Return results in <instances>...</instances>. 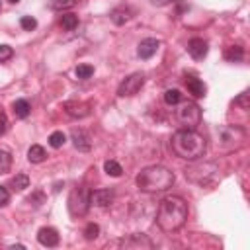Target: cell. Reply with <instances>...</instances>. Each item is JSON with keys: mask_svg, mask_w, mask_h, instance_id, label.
Instances as JSON below:
<instances>
[{"mask_svg": "<svg viewBox=\"0 0 250 250\" xmlns=\"http://www.w3.org/2000/svg\"><path fill=\"white\" fill-rule=\"evenodd\" d=\"M225 59H227L229 62H240V61L244 59V51H242V47H238V45L229 47V49L225 51Z\"/></svg>", "mask_w": 250, "mask_h": 250, "instance_id": "obj_18", "label": "cell"}, {"mask_svg": "<svg viewBox=\"0 0 250 250\" xmlns=\"http://www.w3.org/2000/svg\"><path fill=\"white\" fill-rule=\"evenodd\" d=\"M37 240H39V244H43L47 248H53V246L59 244V232L53 227H43L37 232Z\"/></svg>", "mask_w": 250, "mask_h": 250, "instance_id": "obj_13", "label": "cell"}, {"mask_svg": "<svg viewBox=\"0 0 250 250\" xmlns=\"http://www.w3.org/2000/svg\"><path fill=\"white\" fill-rule=\"evenodd\" d=\"M195 162V160H193ZM217 164L215 162H195L186 168V178L199 186H209L217 180Z\"/></svg>", "mask_w": 250, "mask_h": 250, "instance_id": "obj_5", "label": "cell"}, {"mask_svg": "<svg viewBox=\"0 0 250 250\" xmlns=\"http://www.w3.org/2000/svg\"><path fill=\"white\" fill-rule=\"evenodd\" d=\"M207 51H209V45H207L205 39H201V37L189 39V43H188V53H189L195 61L205 59V57H207Z\"/></svg>", "mask_w": 250, "mask_h": 250, "instance_id": "obj_9", "label": "cell"}, {"mask_svg": "<svg viewBox=\"0 0 250 250\" xmlns=\"http://www.w3.org/2000/svg\"><path fill=\"white\" fill-rule=\"evenodd\" d=\"M170 146H172V152L178 156V158H184V160H199L201 156H205V150H207V141L203 139V135L189 131V129H180L178 133L172 135V141H170Z\"/></svg>", "mask_w": 250, "mask_h": 250, "instance_id": "obj_2", "label": "cell"}, {"mask_svg": "<svg viewBox=\"0 0 250 250\" xmlns=\"http://www.w3.org/2000/svg\"><path fill=\"white\" fill-rule=\"evenodd\" d=\"M164 102H166L168 105L180 104V102H182V92H180V90H166V92H164Z\"/></svg>", "mask_w": 250, "mask_h": 250, "instance_id": "obj_26", "label": "cell"}, {"mask_svg": "<svg viewBox=\"0 0 250 250\" xmlns=\"http://www.w3.org/2000/svg\"><path fill=\"white\" fill-rule=\"evenodd\" d=\"M8 201H10V191L4 186H0V207L8 205Z\"/></svg>", "mask_w": 250, "mask_h": 250, "instance_id": "obj_31", "label": "cell"}, {"mask_svg": "<svg viewBox=\"0 0 250 250\" xmlns=\"http://www.w3.org/2000/svg\"><path fill=\"white\" fill-rule=\"evenodd\" d=\"M64 143H66V135H64L62 131H53V133L49 135V145H51L53 148H61Z\"/></svg>", "mask_w": 250, "mask_h": 250, "instance_id": "obj_23", "label": "cell"}, {"mask_svg": "<svg viewBox=\"0 0 250 250\" xmlns=\"http://www.w3.org/2000/svg\"><path fill=\"white\" fill-rule=\"evenodd\" d=\"M158 47H160V41H158V39H154V37H146V39H143V41L139 43V47H137V55H139L141 59H150V57L158 51Z\"/></svg>", "mask_w": 250, "mask_h": 250, "instance_id": "obj_11", "label": "cell"}, {"mask_svg": "<svg viewBox=\"0 0 250 250\" xmlns=\"http://www.w3.org/2000/svg\"><path fill=\"white\" fill-rule=\"evenodd\" d=\"M186 88H188V92L193 96V98H203L205 96V92H207V88H205V84L199 80V78H195V76H186Z\"/></svg>", "mask_w": 250, "mask_h": 250, "instance_id": "obj_15", "label": "cell"}, {"mask_svg": "<svg viewBox=\"0 0 250 250\" xmlns=\"http://www.w3.org/2000/svg\"><path fill=\"white\" fill-rule=\"evenodd\" d=\"M12 55H14V49L10 45H0V62L12 59Z\"/></svg>", "mask_w": 250, "mask_h": 250, "instance_id": "obj_30", "label": "cell"}, {"mask_svg": "<svg viewBox=\"0 0 250 250\" xmlns=\"http://www.w3.org/2000/svg\"><path fill=\"white\" fill-rule=\"evenodd\" d=\"M20 25H21V29L31 31V29H35V27H37V20H35V18H31V16H23V18L20 20Z\"/></svg>", "mask_w": 250, "mask_h": 250, "instance_id": "obj_29", "label": "cell"}, {"mask_svg": "<svg viewBox=\"0 0 250 250\" xmlns=\"http://www.w3.org/2000/svg\"><path fill=\"white\" fill-rule=\"evenodd\" d=\"M90 207V193L86 188H74L68 195V211L72 217H82L86 215Z\"/></svg>", "mask_w": 250, "mask_h": 250, "instance_id": "obj_6", "label": "cell"}, {"mask_svg": "<svg viewBox=\"0 0 250 250\" xmlns=\"http://www.w3.org/2000/svg\"><path fill=\"white\" fill-rule=\"evenodd\" d=\"M61 25H62V29H74L76 25H78V16L76 14H64L62 18H61Z\"/></svg>", "mask_w": 250, "mask_h": 250, "instance_id": "obj_24", "label": "cell"}, {"mask_svg": "<svg viewBox=\"0 0 250 250\" xmlns=\"http://www.w3.org/2000/svg\"><path fill=\"white\" fill-rule=\"evenodd\" d=\"M29 111H31V105H29L27 100H16L14 102V113H16V117L23 119V117L29 115Z\"/></svg>", "mask_w": 250, "mask_h": 250, "instance_id": "obj_19", "label": "cell"}, {"mask_svg": "<svg viewBox=\"0 0 250 250\" xmlns=\"http://www.w3.org/2000/svg\"><path fill=\"white\" fill-rule=\"evenodd\" d=\"M188 203L186 199L178 197V195H168L158 203V211H156V225L164 230V232H176L178 229L184 227L186 219H188Z\"/></svg>", "mask_w": 250, "mask_h": 250, "instance_id": "obj_1", "label": "cell"}, {"mask_svg": "<svg viewBox=\"0 0 250 250\" xmlns=\"http://www.w3.org/2000/svg\"><path fill=\"white\" fill-rule=\"evenodd\" d=\"M145 84V74L143 72H133L127 78H123V82L117 88V96L127 98V96H135Z\"/></svg>", "mask_w": 250, "mask_h": 250, "instance_id": "obj_7", "label": "cell"}, {"mask_svg": "<svg viewBox=\"0 0 250 250\" xmlns=\"http://www.w3.org/2000/svg\"><path fill=\"white\" fill-rule=\"evenodd\" d=\"M234 104H236V105H242V109H248V94H246V92L240 94V96L234 100Z\"/></svg>", "mask_w": 250, "mask_h": 250, "instance_id": "obj_32", "label": "cell"}, {"mask_svg": "<svg viewBox=\"0 0 250 250\" xmlns=\"http://www.w3.org/2000/svg\"><path fill=\"white\" fill-rule=\"evenodd\" d=\"M62 109L70 117H86L90 113V104H86V102H64Z\"/></svg>", "mask_w": 250, "mask_h": 250, "instance_id": "obj_12", "label": "cell"}, {"mask_svg": "<svg viewBox=\"0 0 250 250\" xmlns=\"http://www.w3.org/2000/svg\"><path fill=\"white\" fill-rule=\"evenodd\" d=\"M78 4V0H51L49 2V8L55 10V12H62V10H70Z\"/></svg>", "mask_w": 250, "mask_h": 250, "instance_id": "obj_21", "label": "cell"}, {"mask_svg": "<svg viewBox=\"0 0 250 250\" xmlns=\"http://www.w3.org/2000/svg\"><path fill=\"white\" fill-rule=\"evenodd\" d=\"M12 166V154L4 148H0V174H6Z\"/></svg>", "mask_w": 250, "mask_h": 250, "instance_id": "obj_25", "label": "cell"}, {"mask_svg": "<svg viewBox=\"0 0 250 250\" xmlns=\"http://www.w3.org/2000/svg\"><path fill=\"white\" fill-rule=\"evenodd\" d=\"M10 2H12V4H16V2H20V0H10Z\"/></svg>", "mask_w": 250, "mask_h": 250, "instance_id": "obj_35", "label": "cell"}, {"mask_svg": "<svg viewBox=\"0 0 250 250\" xmlns=\"http://www.w3.org/2000/svg\"><path fill=\"white\" fill-rule=\"evenodd\" d=\"M154 6H168V4H172V2H176V0H150Z\"/></svg>", "mask_w": 250, "mask_h": 250, "instance_id": "obj_34", "label": "cell"}, {"mask_svg": "<svg viewBox=\"0 0 250 250\" xmlns=\"http://www.w3.org/2000/svg\"><path fill=\"white\" fill-rule=\"evenodd\" d=\"M137 188L145 193H158V191H166L168 188L174 186L176 178H174V172L168 170L166 166L162 164H152V166H146L143 168L137 178Z\"/></svg>", "mask_w": 250, "mask_h": 250, "instance_id": "obj_3", "label": "cell"}, {"mask_svg": "<svg viewBox=\"0 0 250 250\" xmlns=\"http://www.w3.org/2000/svg\"><path fill=\"white\" fill-rule=\"evenodd\" d=\"M92 74H94V66H92V64H78V66H76V76H78V78L86 80V78H90Z\"/></svg>", "mask_w": 250, "mask_h": 250, "instance_id": "obj_27", "label": "cell"}, {"mask_svg": "<svg viewBox=\"0 0 250 250\" xmlns=\"http://www.w3.org/2000/svg\"><path fill=\"white\" fill-rule=\"evenodd\" d=\"M45 158H47V152H45V148H43L41 145H31V146H29V150H27V160H29V162L39 164V162H43Z\"/></svg>", "mask_w": 250, "mask_h": 250, "instance_id": "obj_17", "label": "cell"}, {"mask_svg": "<svg viewBox=\"0 0 250 250\" xmlns=\"http://www.w3.org/2000/svg\"><path fill=\"white\" fill-rule=\"evenodd\" d=\"M6 129H8V117H6V113L0 111V135H4Z\"/></svg>", "mask_w": 250, "mask_h": 250, "instance_id": "obj_33", "label": "cell"}, {"mask_svg": "<svg viewBox=\"0 0 250 250\" xmlns=\"http://www.w3.org/2000/svg\"><path fill=\"white\" fill-rule=\"evenodd\" d=\"M98 234H100V227L96 223H88L86 229H84V238L86 240H94Z\"/></svg>", "mask_w": 250, "mask_h": 250, "instance_id": "obj_28", "label": "cell"}, {"mask_svg": "<svg viewBox=\"0 0 250 250\" xmlns=\"http://www.w3.org/2000/svg\"><path fill=\"white\" fill-rule=\"evenodd\" d=\"M123 248H152V242L145 234H131L119 242Z\"/></svg>", "mask_w": 250, "mask_h": 250, "instance_id": "obj_14", "label": "cell"}, {"mask_svg": "<svg viewBox=\"0 0 250 250\" xmlns=\"http://www.w3.org/2000/svg\"><path fill=\"white\" fill-rule=\"evenodd\" d=\"M104 170H105V174H107V176H113V178H119V176L123 174L121 164H119V162H115V160H105Z\"/></svg>", "mask_w": 250, "mask_h": 250, "instance_id": "obj_22", "label": "cell"}, {"mask_svg": "<svg viewBox=\"0 0 250 250\" xmlns=\"http://www.w3.org/2000/svg\"><path fill=\"white\" fill-rule=\"evenodd\" d=\"M70 141L74 145V148L82 150V152H88L92 148V141H90V135L84 131V129H72L70 133Z\"/></svg>", "mask_w": 250, "mask_h": 250, "instance_id": "obj_10", "label": "cell"}, {"mask_svg": "<svg viewBox=\"0 0 250 250\" xmlns=\"http://www.w3.org/2000/svg\"><path fill=\"white\" fill-rule=\"evenodd\" d=\"M109 18H111V21H113L115 25H123V23L131 18V10H129V8H125V6H119V8L111 10Z\"/></svg>", "mask_w": 250, "mask_h": 250, "instance_id": "obj_16", "label": "cell"}, {"mask_svg": "<svg viewBox=\"0 0 250 250\" xmlns=\"http://www.w3.org/2000/svg\"><path fill=\"white\" fill-rule=\"evenodd\" d=\"M178 109L174 111V117H176V123L182 127V129H189L193 131L199 123H201V107L193 102H180L176 104Z\"/></svg>", "mask_w": 250, "mask_h": 250, "instance_id": "obj_4", "label": "cell"}, {"mask_svg": "<svg viewBox=\"0 0 250 250\" xmlns=\"http://www.w3.org/2000/svg\"><path fill=\"white\" fill-rule=\"evenodd\" d=\"M10 186H12L16 191H23L25 188H29V178H27V174H16V176L12 178V182H10Z\"/></svg>", "mask_w": 250, "mask_h": 250, "instance_id": "obj_20", "label": "cell"}, {"mask_svg": "<svg viewBox=\"0 0 250 250\" xmlns=\"http://www.w3.org/2000/svg\"><path fill=\"white\" fill-rule=\"evenodd\" d=\"M115 199V193L111 189H94L90 191V205L96 207H109Z\"/></svg>", "mask_w": 250, "mask_h": 250, "instance_id": "obj_8", "label": "cell"}]
</instances>
